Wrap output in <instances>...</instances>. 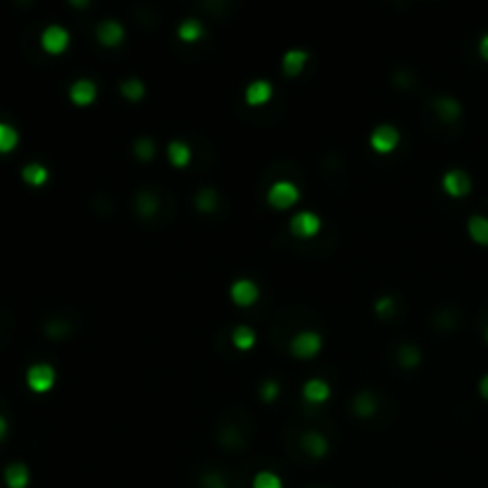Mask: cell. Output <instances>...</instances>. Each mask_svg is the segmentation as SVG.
<instances>
[{"label": "cell", "instance_id": "cell-1", "mask_svg": "<svg viewBox=\"0 0 488 488\" xmlns=\"http://www.w3.org/2000/svg\"><path fill=\"white\" fill-rule=\"evenodd\" d=\"M298 198H300L298 186H295L293 181H286V179L274 181L267 191V203L277 210H288L291 205L298 203Z\"/></svg>", "mask_w": 488, "mask_h": 488}, {"label": "cell", "instance_id": "cell-2", "mask_svg": "<svg viewBox=\"0 0 488 488\" xmlns=\"http://www.w3.org/2000/svg\"><path fill=\"white\" fill-rule=\"evenodd\" d=\"M27 383L36 393H46L55 383V369L46 362H36L27 369Z\"/></svg>", "mask_w": 488, "mask_h": 488}, {"label": "cell", "instance_id": "cell-3", "mask_svg": "<svg viewBox=\"0 0 488 488\" xmlns=\"http://www.w3.org/2000/svg\"><path fill=\"white\" fill-rule=\"evenodd\" d=\"M322 350V336L317 331H300L291 338V352L295 357H314Z\"/></svg>", "mask_w": 488, "mask_h": 488}, {"label": "cell", "instance_id": "cell-4", "mask_svg": "<svg viewBox=\"0 0 488 488\" xmlns=\"http://www.w3.org/2000/svg\"><path fill=\"white\" fill-rule=\"evenodd\" d=\"M288 227H291V234L298 236V239H310V236H314L322 229V220H319V215H314V212L303 210V212H295Z\"/></svg>", "mask_w": 488, "mask_h": 488}, {"label": "cell", "instance_id": "cell-5", "mask_svg": "<svg viewBox=\"0 0 488 488\" xmlns=\"http://www.w3.org/2000/svg\"><path fill=\"white\" fill-rule=\"evenodd\" d=\"M369 143L376 153H393L400 143V131L393 124H379L369 136Z\"/></svg>", "mask_w": 488, "mask_h": 488}, {"label": "cell", "instance_id": "cell-6", "mask_svg": "<svg viewBox=\"0 0 488 488\" xmlns=\"http://www.w3.org/2000/svg\"><path fill=\"white\" fill-rule=\"evenodd\" d=\"M41 46L50 55H60L69 46V31L65 27H60V24H50L41 34Z\"/></svg>", "mask_w": 488, "mask_h": 488}, {"label": "cell", "instance_id": "cell-7", "mask_svg": "<svg viewBox=\"0 0 488 488\" xmlns=\"http://www.w3.org/2000/svg\"><path fill=\"white\" fill-rule=\"evenodd\" d=\"M443 191H446L448 196H455V198H462L467 196L472 191V179L467 174L465 169H451L443 174Z\"/></svg>", "mask_w": 488, "mask_h": 488}, {"label": "cell", "instance_id": "cell-8", "mask_svg": "<svg viewBox=\"0 0 488 488\" xmlns=\"http://www.w3.org/2000/svg\"><path fill=\"white\" fill-rule=\"evenodd\" d=\"M229 295H231V300H234L236 305L248 307V305H253L255 300L260 298V288H258V284H255L253 279H236L234 284H231V288H229Z\"/></svg>", "mask_w": 488, "mask_h": 488}, {"label": "cell", "instance_id": "cell-9", "mask_svg": "<svg viewBox=\"0 0 488 488\" xmlns=\"http://www.w3.org/2000/svg\"><path fill=\"white\" fill-rule=\"evenodd\" d=\"M95 36L107 48L119 46L124 41V27H121V22H117V19H102L98 27H95Z\"/></svg>", "mask_w": 488, "mask_h": 488}, {"label": "cell", "instance_id": "cell-10", "mask_svg": "<svg viewBox=\"0 0 488 488\" xmlns=\"http://www.w3.org/2000/svg\"><path fill=\"white\" fill-rule=\"evenodd\" d=\"M95 95H98V86H95L93 79H76L69 86V98L76 105H88V102L95 100Z\"/></svg>", "mask_w": 488, "mask_h": 488}, {"label": "cell", "instance_id": "cell-11", "mask_svg": "<svg viewBox=\"0 0 488 488\" xmlns=\"http://www.w3.org/2000/svg\"><path fill=\"white\" fill-rule=\"evenodd\" d=\"M29 479H31L29 467L22 465V462H12V465L5 467V472H3V481L8 488H27Z\"/></svg>", "mask_w": 488, "mask_h": 488}, {"label": "cell", "instance_id": "cell-12", "mask_svg": "<svg viewBox=\"0 0 488 488\" xmlns=\"http://www.w3.org/2000/svg\"><path fill=\"white\" fill-rule=\"evenodd\" d=\"M305 65H307V53L300 48L286 50L284 57H281V69H284V74L288 76H298L305 69Z\"/></svg>", "mask_w": 488, "mask_h": 488}, {"label": "cell", "instance_id": "cell-13", "mask_svg": "<svg viewBox=\"0 0 488 488\" xmlns=\"http://www.w3.org/2000/svg\"><path fill=\"white\" fill-rule=\"evenodd\" d=\"M272 98V83L267 79H255L246 88V102L248 105H265Z\"/></svg>", "mask_w": 488, "mask_h": 488}, {"label": "cell", "instance_id": "cell-14", "mask_svg": "<svg viewBox=\"0 0 488 488\" xmlns=\"http://www.w3.org/2000/svg\"><path fill=\"white\" fill-rule=\"evenodd\" d=\"M434 107H436V112H439V117L443 121H455L462 114L460 102L455 100L453 95H441V98H436Z\"/></svg>", "mask_w": 488, "mask_h": 488}, {"label": "cell", "instance_id": "cell-15", "mask_svg": "<svg viewBox=\"0 0 488 488\" xmlns=\"http://www.w3.org/2000/svg\"><path fill=\"white\" fill-rule=\"evenodd\" d=\"M303 395H305V400H310V403H324V400H329L331 388L324 379H310L303 386Z\"/></svg>", "mask_w": 488, "mask_h": 488}, {"label": "cell", "instance_id": "cell-16", "mask_svg": "<svg viewBox=\"0 0 488 488\" xmlns=\"http://www.w3.org/2000/svg\"><path fill=\"white\" fill-rule=\"evenodd\" d=\"M303 451L312 458H324L326 451H329V441L317 432H307L303 434Z\"/></svg>", "mask_w": 488, "mask_h": 488}, {"label": "cell", "instance_id": "cell-17", "mask_svg": "<svg viewBox=\"0 0 488 488\" xmlns=\"http://www.w3.org/2000/svg\"><path fill=\"white\" fill-rule=\"evenodd\" d=\"M203 34H205V27H203L201 19H196V17H189V19H184V22L179 24V38L186 41V43L201 41Z\"/></svg>", "mask_w": 488, "mask_h": 488}, {"label": "cell", "instance_id": "cell-18", "mask_svg": "<svg viewBox=\"0 0 488 488\" xmlns=\"http://www.w3.org/2000/svg\"><path fill=\"white\" fill-rule=\"evenodd\" d=\"M167 157L174 167H186L191 162V145L184 143V141H172L167 145Z\"/></svg>", "mask_w": 488, "mask_h": 488}, {"label": "cell", "instance_id": "cell-19", "mask_svg": "<svg viewBox=\"0 0 488 488\" xmlns=\"http://www.w3.org/2000/svg\"><path fill=\"white\" fill-rule=\"evenodd\" d=\"M467 229H470V236L481 246H488V217L484 215H472L470 222H467Z\"/></svg>", "mask_w": 488, "mask_h": 488}, {"label": "cell", "instance_id": "cell-20", "mask_svg": "<svg viewBox=\"0 0 488 488\" xmlns=\"http://www.w3.org/2000/svg\"><path fill=\"white\" fill-rule=\"evenodd\" d=\"M136 210L141 217H153L160 210V201L153 191H141L136 196Z\"/></svg>", "mask_w": 488, "mask_h": 488}, {"label": "cell", "instance_id": "cell-21", "mask_svg": "<svg viewBox=\"0 0 488 488\" xmlns=\"http://www.w3.org/2000/svg\"><path fill=\"white\" fill-rule=\"evenodd\" d=\"M22 179L31 186H41L48 181V169L41 162H29V165H24Z\"/></svg>", "mask_w": 488, "mask_h": 488}, {"label": "cell", "instance_id": "cell-22", "mask_svg": "<svg viewBox=\"0 0 488 488\" xmlns=\"http://www.w3.org/2000/svg\"><path fill=\"white\" fill-rule=\"evenodd\" d=\"M352 410L359 415V417H371L376 412V398L369 393V391H362V393L355 395V400H352Z\"/></svg>", "mask_w": 488, "mask_h": 488}, {"label": "cell", "instance_id": "cell-23", "mask_svg": "<svg viewBox=\"0 0 488 488\" xmlns=\"http://www.w3.org/2000/svg\"><path fill=\"white\" fill-rule=\"evenodd\" d=\"M231 343H234L236 348H241V350L253 348V345H255V331L250 329L248 324H239L234 329V333H231Z\"/></svg>", "mask_w": 488, "mask_h": 488}, {"label": "cell", "instance_id": "cell-24", "mask_svg": "<svg viewBox=\"0 0 488 488\" xmlns=\"http://www.w3.org/2000/svg\"><path fill=\"white\" fill-rule=\"evenodd\" d=\"M19 143V133L8 121H0V153H12Z\"/></svg>", "mask_w": 488, "mask_h": 488}, {"label": "cell", "instance_id": "cell-25", "mask_svg": "<svg viewBox=\"0 0 488 488\" xmlns=\"http://www.w3.org/2000/svg\"><path fill=\"white\" fill-rule=\"evenodd\" d=\"M121 95H124L126 100H141L145 95V83L136 79V76H129V79L121 81Z\"/></svg>", "mask_w": 488, "mask_h": 488}, {"label": "cell", "instance_id": "cell-26", "mask_svg": "<svg viewBox=\"0 0 488 488\" xmlns=\"http://www.w3.org/2000/svg\"><path fill=\"white\" fill-rule=\"evenodd\" d=\"M253 488H284V481H281L279 474H274V472H260V474H255Z\"/></svg>", "mask_w": 488, "mask_h": 488}, {"label": "cell", "instance_id": "cell-27", "mask_svg": "<svg viewBox=\"0 0 488 488\" xmlns=\"http://www.w3.org/2000/svg\"><path fill=\"white\" fill-rule=\"evenodd\" d=\"M196 205H198V210L212 212L217 208V191L215 189H201L196 196Z\"/></svg>", "mask_w": 488, "mask_h": 488}, {"label": "cell", "instance_id": "cell-28", "mask_svg": "<svg viewBox=\"0 0 488 488\" xmlns=\"http://www.w3.org/2000/svg\"><path fill=\"white\" fill-rule=\"evenodd\" d=\"M419 350L415 348V345H403L400 350H398V359H400L403 367H415V364H419Z\"/></svg>", "mask_w": 488, "mask_h": 488}, {"label": "cell", "instance_id": "cell-29", "mask_svg": "<svg viewBox=\"0 0 488 488\" xmlns=\"http://www.w3.org/2000/svg\"><path fill=\"white\" fill-rule=\"evenodd\" d=\"M133 153H136L138 160H150L153 153H155V143L148 136H141L136 143H133Z\"/></svg>", "mask_w": 488, "mask_h": 488}, {"label": "cell", "instance_id": "cell-30", "mask_svg": "<svg viewBox=\"0 0 488 488\" xmlns=\"http://www.w3.org/2000/svg\"><path fill=\"white\" fill-rule=\"evenodd\" d=\"M260 393H262V398H265V400H267V403L277 400V395H279V383H277V381H274V379H267V381H265V383H262Z\"/></svg>", "mask_w": 488, "mask_h": 488}, {"label": "cell", "instance_id": "cell-31", "mask_svg": "<svg viewBox=\"0 0 488 488\" xmlns=\"http://www.w3.org/2000/svg\"><path fill=\"white\" fill-rule=\"evenodd\" d=\"M46 331H48V336H65V333L69 331V324L67 322H62V319H55V322H48L46 324Z\"/></svg>", "mask_w": 488, "mask_h": 488}, {"label": "cell", "instance_id": "cell-32", "mask_svg": "<svg viewBox=\"0 0 488 488\" xmlns=\"http://www.w3.org/2000/svg\"><path fill=\"white\" fill-rule=\"evenodd\" d=\"M203 484H205V488H227V484H224V479L220 477V474H215V472L205 474Z\"/></svg>", "mask_w": 488, "mask_h": 488}, {"label": "cell", "instance_id": "cell-33", "mask_svg": "<svg viewBox=\"0 0 488 488\" xmlns=\"http://www.w3.org/2000/svg\"><path fill=\"white\" fill-rule=\"evenodd\" d=\"M376 312L383 314V317H388V314L393 312V298H391V295H386V298L376 300Z\"/></svg>", "mask_w": 488, "mask_h": 488}, {"label": "cell", "instance_id": "cell-34", "mask_svg": "<svg viewBox=\"0 0 488 488\" xmlns=\"http://www.w3.org/2000/svg\"><path fill=\"white\" fill-rule=\"evenodd\" d=\"M479 53H481V57H484V60L488 62V34L481 36V41H479Z\"/></svg>", "mask_w": 488, "mask_h": 488}, {"label": "cell", "instance_id": "cell-35", "mask_svg": "<svg viewBox=\"0 0 488 488\" xmlns=\"http://www.w3.org/2000/svg\"><path fill=\"white\" fill-rule=\"evenodd\" d=\"M479 391H481V395H484L486 400H488V374L479 381Z\"/></svg>", "mask_w": 488, "mask_h": 488}, {"label": "cell", "instance_id": "cell-36", "mask_svg": "<svg viewBox=\"0 0 488 488\" xmlns=\"http://www.w3.org/2000/svg\"><path fill=\"white\" fill-rule=\"evenodd\" d=\"M5 434H8V422H5V417L0 415V441L5 439Z\"/></svg>", "mask_w": 488, "mask_h": 488}, {"label": "cell", "instance_id": "cell-37", "mask_svg": "<svg viewBox=\"0 0 488 488\" xmlns=\"http://www.w3.org/2000/svg\"><path fill=\"white\" fill-rule=\"evenodd\" d=\"M486 341H488V326H486Z\"/></svg>", "mask_w": 488, "mask_h": 488}]
</instances>
